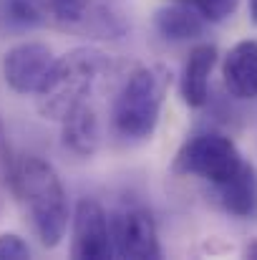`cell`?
Wrapping results in <instances>:
<instances>
[{"mask_svg": "<svg viewBox=\"0 0 257 260\" xmlns=\"http://www.w3.org/2000/svg\"><path fill=\"white\" fill-rule=\"evenodd\" d=\"M61 129H63L61 134H63L66 149H71L79 157L96 154V149L101 144V119L88 101L79 104L74 111H68L61 119Z\"/></svg>", "mask_w": 257, "mask_h": 260, "instance_id": "30bf717a", "label": "cell"}, {"mask_svg": "<svg viewBox=\"0 0 257 260\" xmlns=\"http://www.w3.org/2000/svg\"><path fill=\"white\" fill-rule=\"evenodd\" d=\"M71 255L81 260H106L114 255L111 220L101 202L84 197L79 200L71 217Z\"/></svg>", "mask_w": 257, "mask_h": 260, "instance_id": "8992f818", "label": "cell"}, {"mask_svg": "<svg viewBox=\"0 0 257 260\" xmlns=\"http://www.w3.org/2000/svg\"><path fill=\"white\" fill-rule=\"evenodd\" d=\"M111 243H114V255H119V258H162L157 222L141 207H126L111 217Z\"/></svg>", "mask_w": 257, "mask_h": 260, "instance_id": "5b68a950", "label": "cell"}, {"mask_svg": "<svg viewBox=\"0 0 257 260\" xmlns=\"http://www.w3.org/2000/svg\"><path fill=\"white\" fill-rule=\"evenodd\" d=\"M56 56L48 43L41 41H23L5 51L0 71L3 81L15 93H35L43 79L48 76Z\"/></svg>", "mask_w": 257, "mask_h": 260, "instance_id": "52a82bcc", "label": "cell"}, {"mask_svg": "<svg viewBox=\"0 0 257 260\" xmlns=\"http://www.w3.org/2000/svg\"><path fill=\"white\" fill-rule=\"evenodd\" d=\"M10 187L23 202L41 245L58 248L68 230V197L53 165L41 157H23L10 170Z\"/></svg>", "mask_w": 257, "mask_h": 260, "instance_id": "6da1fadb", "label": "cell"}, {"mask_svg": "<svg viewBox=\"0 0 257 260\" xmlns=\"http://www.w3.org/2000/svg\"><path fill=\"white\" fill-rule=\"evenodd\" d=\"M250 15H252V20L257 23V0H250Z\"/></svg>", "mask_w": 257, "mask_h": 260, "instance_id": "ac0fdd59", "label": "cell"}, {"mask_svg": "<svg viewBox=\"0 0 257 260\" xmlns=\"http://www.w3.org/2000/svg\"><path fill=\"white\" fill-rule=\"evenodd\" d=\"M25 258H30V245L15 233H3L0 235V260H25Z\"/></svg>", "mask_w": 257, "mask_h": 260, "instance_id": "2e32d148", "label": "cell"}, {"mask_svg": "<svg viewBox=\"0 0 257 260\" xmlns=\"http://www.w3.org/2000/svg\"><path fill=\"white\" fill-rule=\"evenodd\" d=\"M217 187V202L225 212L235 217H250L257 212V170L252 165L242 162V167L225 179Z\"/></svg>", "mask_w": 257, "mask_h": 260, "instance_id": "8fae6325", "label": "cell"}, {"mask_svg": "<svg viewBox=\"0 0 257 260\" xmlns=\"http://www.w3.org/2000/svg\"><path fill=\"white\" fill-rule=\"evenodd\" d=\"M88 5L91 0H43L48 23L63 30H81L88 15Z\"/></svg>", "mask_w": 257, "mask_h": 260, "instance_id": "4fadbf2b", "label": "cell"}, {"mask_svg": "<svg viewBox=\"0 0 257 260\" xmlns=\"http://www.w3.org/2000/svg\"><path fill=\"white\" fill-rule=\"evenodd\" d=\"M0 15L10 25H20V28H33V25L48 23L43 0H0Z\"/></svg>", "mask_w": 257, "mask_h": 260, "instance_id": "5bb4252c", "label": "cell"}, {"mask_svg": "<svg viewBox=\"0 0 257 260\" xmlns=\"http://www.w3.org/2000/svg\"><path fill=\"white\" fill-rule=\"evenodd\" d=\"M169 3H189V0H169Z\"/></svg>", "mask_w": 257, "mask_h": 260, "instance_id": "d6986e66", "label": "cell"}, {"mask_svg": "<svg viewBox=\"0 0 257 260\" xmlns=\"http://www.w3.org/2000/svg\"><path fill=\"white\" fill-rule=\"evenodd\" d=\"M169 88V71L162 66H139L134 69L121 91L116 93L111 119L114 129L131 142H144L154 134L162 104Z\"/></svg>", "mask_w": 257, "mask_h": 260, "instance_id": "3957f363", "label": "cell"}, {"mask_svg": "<svg viewBox=\"0 0 257 260\" xmlns=\"http://www.w3.org/2000/svg\"><path fill=\"white\" fill-rule=\"evenodd\" d=\"M154 28L167 38V41H192L202 36L204 30V18L199 10L184 3H174L167 8H159L154 13Z\"/></svg>", "mask_w": 257, "mask_h": 260, "instance_id": "7c38bea8", "label": "cell"}, {"mask_svg": "<svg viewBox=\"0 0 257 260\" xmlns=\"http://www.w3.org/2000/svg\"><path fill=\"white\" fill-rule=\"evenodd\" d=\"M217 63V48L212 43H199L189 51L179 79V96L187 106L202 109L209 101V76Z\"/></svg>", "mask_w": 257, "mask_h": 260, "instance_id": "9c48e42d", "label": "cell"}, {"mask_svg": "<svg viewBox=\"0 0 257 260\" xmlns=\"http://www.w3.org/2000/svg\"><path fill=\"white\" fill-rule=\"evenodd\" d=\"M225 88L235 99H257V41L235 43L222 61Z\"/></svg>", "mask_w": 257, "mask_h": 260, "instance_id": "ba28073f", "label": "cell"}, {"mask_svg": "<svg viewBox=\"0 0 257 260\" xmlns=\"http://www.w3.org/2000/svg\"><path fill=\"white\" fill-rule=\"evenodd\" d=\"M242 167V154L237 144L219 134V132H202L187 139L176 157L171 170L184 177H202L212 184H222Z\"/></svg>", "mask_w": 257, "mask_h": 260, "instance_id": "277c9868", "label": "cell"}, {"mask_svg": "<svg viewBox=\"0 0 257 260\" xmlns=\"http://www.w3.org/2000/svg\"><path fill=\"white\" fill-rule=\"evenodd\" d=\"M245 258H252V260H257V240H252L247 248H245Z\"/></svg>", "mask_w": 257, "mask_h": 260, "instance_id": "e0dca14e", "label": "cell"}, {"mask_svg": "<svg viewBox=\"0 0 257 260\" xmlns=\"http://www.w3.org/2000/svg\"><path fill=\"white\" fill-rule=\"evenodd\" d=\"M240 0H192V5L199 10V15L209 23H222L237 10Z\"/></svg>", "mask_w": 257, "mask_h": 260, "instance_id": "9a60e30c", "label": "cell"}, {"mask_svg": "<svg viewBox=\"0 0 257 260\" xmlns=\"http://www.w3.org/2000/svg\"><path fill=\"white\" fill-rule=\"evenodd\" d=\"M111 69V58L93 48L79 46L53 61L48 76L35 91V109L48 121H61L79 104L88 101L96 81Z\"/></svg>", "mask_w": 257, "mask_h": 260, "instance_id": "7a4b0ae2", "label": "cell"}]
</instances>
